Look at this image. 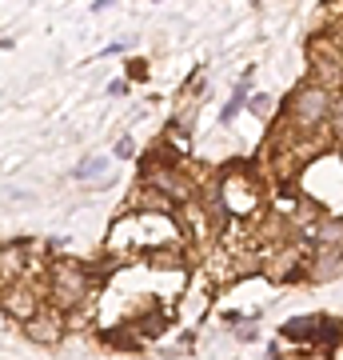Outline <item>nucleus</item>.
<instances>
[{"label":"nucleus","mask_w":343,"mask_h":360,"mask_svg":"<svg viewBox=\"0 0 343 360\" xmlns=\"http://www.w3.org/2000/svg\"><path fill=\"white\" fill-rule=\"evenodd\" d=\"M243 104H248V77L240 80V89L231 92V104H228V108H224V112H220V116H224V120H231V116H236V112H240V108H243Z\"/></svg>","instance_id":"obj_10"},{"label":"nucleus","mask_w":343,"mask_h":360,"mask_svg":"<svg viewBox=\"0 0 343 360\" xmlns=\"http://www.w3.org/2000/svg\"><path fill=\"white\" fill-rule=\"evenodd\" d=\"M128 68H132V72H128V77H132V80H140V77H148V65H140V60H136V65H128Z\"/></svg>","instance_id":"obj_14"},{"label":"nucleus","mask_w":343,"mask_h":360,"mask_svg":"<svg viewBox=\"0 0 343 360\" xmlns=\"http://www.w3.org/2000/svg\"><path fill=\"white\" fill-rule=\"evenodd\" d=\"M0 304H4V321H16L20 328L40 316V292L32 284H13V288H4Z\"/></svg>","instance_id":"obj_3"},{"label":"nucleus","mask_w":343,"mask_h":360,"mask_svg":"<svg viewBox=\"0 0 343 360\" xmlns=\"http://www.w3.org/2000/svg\"><path fill=\"white\" fill-rule=\"evenodd\" d=\"M148 188H156L160 196H172L176 205H188L191 196H196V184H191L176 165H156L148 172Z\"/></svg>","instance_id":"obj_4"},{"label":"nucleus","mask_w":343,"mask_h":360,"mask_svg":"<svg viewBox=\"0 0 343 360\" xmlns=\"http://www.w3.org/2000/svg\"><path fill=\"white\" fill-rule=\"evenodd\" d=\"M267 101H271V96H252V108H255L260 116H264V120L271 116V104H267Z\"/></svg>","instance_id":"obj_12"},{"label":"nucleus","mask_w":343,"mask_h":360,"mask_svg":"<svg viewBox=\"0 0 343 360\" xmlns=\"http://www.w3.org/2000/svg\"><path fill=\"white\" fill-rule=\"evenodd\" d=\"M48 288H52V304L60 312L80 309V300L88 296V276H84L80 264H72V260H56L48 269Z\"/></svg>","instance_id":"obj_2"},{"label":"nucleus","mask_w":343,"mask_h":360,"mask_svg":"<svg viewBox=\"0 0 343 360\" xmlns=\"http://www.w3.org/2000/svg\"><path fill=\"white\" fill-rule=\"evenodd\" d=\"M331 132H335V141H343V96L331 108Z\"/></svg>","instance_id":"obj_11"},{"label":"nucleus","mask_w":343,"mask_h":360,"mask_svg":"<svg viewBox=\"0 0 343 360\" xmlns=\"http://www.w3.org/2000/svg\"><path fill=\"white\" fill-rule=\"evenodd\" d=\"M316 248H331V252H343V220H328L316 229Z\"/></svg>","instance_id":"obj_9"},{"label":"nucleus","mask_w":343,"mask_h":360,"mask_svg":"<svg viewBox=\"0 0 343 360\" xmlns=\"http://www.w3.org/2000/svg\"><path fill=\"white\" fill-rule=\"evenodd\" d=\"M25 336L32 340V345H40V348L60 345V340H64V321H60V312H40L36 321H28V324H25Z\"/></svg>","instance_id":"obj_5"},{"label":"nucleus","mask_w":343,"mask_h":360,"mask_svg":"<svg viewBox=\"0 0 343 360\" xmlns=\"http://www.w3.org/2000/svg\"><path fill=\"white\" fill-rule=\"evenodd\" d=\"M331 108H335V96H331L328 84H300L292 92V101H288V116H292L300 129H319L323 120H331Z\"/></svg>","instance_id":"obj_1"},{"label":"nucleus","mask_w":343,"mask_h":360,"mask_svg":"<svg viewBox=\"0 0 343 360\" xmlns=\"http://www.w3.org/2000/svg\"><path fill=\"white\" fill-rule=\"evenodd\" d=\"M20 269H25V248H20V245H4V252H0V281H4V288L20 284V281H16Z\"/></svg>","instance_id":"obj_7"},{"label":"nucleus","mask_w":343,"mask_h":360,"mask_svg":"<svg viewBox=\"0 0 343 360\" xmlns=\"http://www.w3.org/2000/svg\"><path fill=\"white\" fill-rule=\"evenodd\" d=\"M335 272H343V252H331V248H316V257H311V264H307V276L316 284L331 281Z\"/></svg>","instance_id":"obj_6"},{"label":"nucleus","mask_w":343,"mask_h":360,"mask_svg":"<svg viewBox=\"0 0 343 360\" xmlns=\"http://www.w3.org/2000/svg\"><path fill=\"white\" fill-rule=\"evenodd\" d=\"M108 176H112V160H108V156H92V160H84V165L76 168L80 184H104Z\"/></svg>","instance_id":"obj_8"},{"label":"nucleus","mask_w":343,"mask_h":360,"mask_svg":"<svg viewBox=\"0 0 343 360\" xmlns=\"http://www.w3.org/2000/svg\"><path fill=\"white\" fill-rule=\"evenodd\" d=\"M132 153H136V144L128 141V136H124L120 144H116V156H132Z\"/></svg>","instance_id":"obj_13"}]
</instances>
